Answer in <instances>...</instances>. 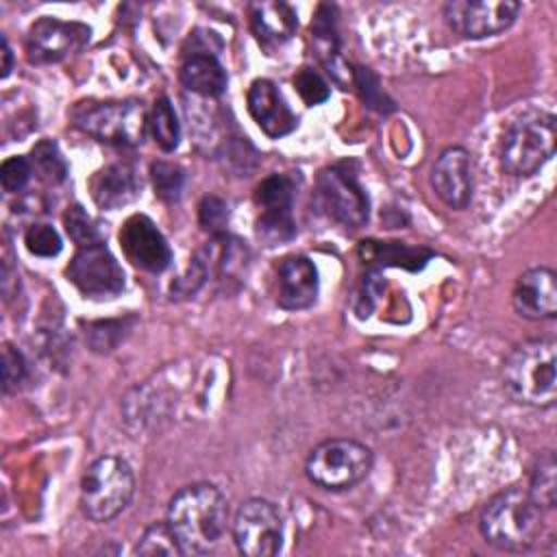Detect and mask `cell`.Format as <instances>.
I'll return each mask as SVG.
<instances>
[{"mask_svg": "<svg viewBox=\"0 0 557 557\" xmlns=\"http://www.w3.org/2000/svg\"><path fill=\"white\" fill-rule=\"evenodd\" d=\"M228 503L213 483L181 487L170 505L165 522L174 531L185 555H205L215 548L226 531Z\"/></svg>", "mask_w": 557, "mask_h": 557, "instance_id": "6da1fadb", "label": "cell"}, {"mask_svg": "<svg viewBox=\"0 0 557 557\" xmlns=\"http://www.w3.org/2000/svg\"><path fill=\"white\" fill-rule=\"evenodd\" d=\"M500 383L507 396L520 405L546 409L557 398V344L535 337L516 344L503 361Z\"/></svg>", "mask_w": 557, "mask_h": 557, "instance_id": "7a4b0ae2", "label": "cell"}, {"mask_svg": "<svg viewBox=\"0 0 557 557\" xmlns=\"http://www.w3.org/2000/svg\"><path fill=\"white\" fill-rule=\"evenodd\" d=\"M542 511L527 490L513 485L487 500L479 516V529L494 548L520 553L537 542Z\"/></svg>", "mask_w": 557, "mask_h": 557, "instance_id": "3957f363", "label": "cell"}, {"mask_svg": "<svg viewBox=\"0 0 557 557\" xmlns=\"http://www.w3.org/2000/svg\"><path fill=\"white\" fill-rule=\"evenodd\" d=\"M557 122L553 113L527 111L505 131L500 141V168L511 176H531L555 154Z\"/></svg>", "mask_w": 557, "mask_h": 557, "instance_id": "277c9868", "label": "cell"}, {"mask_svg": "<svg viewBox=\"0 0 557 557\" xmlns=\"http://www.w3.org/2000/svg\"><path fill=\"white\" fill-rule=\"evenodd\" d=\"M135 494V474L126 459L102 455L81 479V509L91 522H109L122 513Z\"/></svg>", "mask_w": 557, "mask_h": 557, "instance_id": "5b68a950", "label": "cell"}, {"mask_svg": "<svg viewBox=\"0 0 557 557\" xmlns=\"http://www.w3.org/2000/svg\"><path fill=\"white\" fill-rule=\"evenodd\" d=\"M70 117L83 133L115 146H137L148 131V115L137 100H83Z\"/></svg>", "mask_w": 557, "mask_h": 557, "instance_id": "8992f818", "label": "cell"}, {"mask_svg": "<svg viewBox=\"0 0 557 557\" xmlns=\"http://www.w3.org/2000/svg\"><path fill=\"white\" fill-rule=\"evenodd\" d=\"M372 450L348 437H335L318 444L305 461L307 479L329 492L350 490L372 470Z\"/></svg>", "mask_w": 557, "mask_h": 557, "instance_id": "52a82bcc", "label": "cell"}, {"mask_svg": "<svg viewBox=\"0 0 557 557\" xmlns=\"http://www.w3.org/2000/svg\"><path fill=\"white\" fill-rule=\"evenodd\" d=\"M233 540L242 555L272 557L283 544V518L274 503L248 498L233 518Z\"/></svg>", "mask_w": 557, "mask_h": 557, "instance_id": "ba28073f", "label": "cell"}, {"mask_svg": "<svg viewBox=\"0 0 557 557\" xmlns=\"http://www.w3.org/2000/svg\"><path fill=\"white\" fill-rule=\"evenodd\" d=\"M65 276L85 298L104 300L124 289V270L102 242L78 248Z\"/></svg>", "mask_w": 557, "mask_h": 557, "instance_id": "9c48e42d", "label": "cell"}, {"mask_svg": "<svg viewBox=\"0 0 557 557\" xmlns=\"http://www.w3.org/2000/svg\"><path fill=\"white\" fill-rule=\"evenodd\" d=\"M318 194L322 205L337 224L346 228H359L368 222L370 200L366 189L359 185L357 176L348 170V165L337 163L324 168L318 176Z\"/></svg>", "mask_w": 557, "mask_h": 557, "instance_id": "30bf717a", "label": "cell"}, {"mask_svg": "<svg viewBox=\"0 0 557 557\" xmlns=\"http://www.w3.org/2000/svg\"><path fill=\"white\" fill-rule=\"evenodd\" d=\"M259 207L257 237L265 246H278L296 235V222L292 215L294 185L285 174H272L263 178L255 191Z\"/></svg>", "mask_w": 557, "mask_h": 557, "instance_id": "8fae6325", "label": "cell"}, {"mask_svg": "<svg viewBox=\"0 0 557 557\" xmlns=\"http://www.w3.org/2000/svg\"><path fill=\"white\" fill-rule=\"evenodd\" d=\"M520 4L511 0H455L444 4L448 26L468 39H483L507 30L518 17Z\"/></svg>", "mask_w": 557, "mask_h": 557, "instance_id": "7c38bea8", "label": "cell"}, {"mask_svg": "<svg viewBox=\"0 0 557 557\" xmlns=\"http://www.w3.org/2000/svg\"><path fill=\"white\" fill-rule=\"evenodd\" d=\"M91 30L78 22L39 17L26 35V59L35 65L59 63L89 41Z\"/></svg>", "mask_w": 557, "mask_h": 557, "instance_id": "4fadbf2b", "label": "cell"}, {"mask_svg": "<svg viewBox=\"0 0 557 557\" xmlns=\"http://www.w3.org/2000/svg\"><path fill=\"white\" fill-rule=\"evenodd\" d=\"M117 239L124 257L144 272L159 274L172 263V250L168 239L144 213L126 218L117 233Z\"/></svg>", "mask_w": 557, "mask_h": 557, "instance_id": "5bb4252c", "label": "cell"}, {"mask_svg": "<svg viewBox=\"0 0 557 557\" xmlns=\"http://www.w3.org/2000/svg\"><path fill=\"white\" fill-rule=\"evenodd\" d=\"M431 185L437 198L450 209H466L472 200V161L461 146L442 150L433 170Z\"/></svg>", "mask_w": 557, "mask_h": 557, "instance_id": "9a60e30c", "label": "cell"}, {"mask_svg": "<svg viewBox=\"0 0 557 557\" xmlns=\"http://www.w3.org/2000/svg\"><path fill=\"white\" fill-rule=\"evenodd\" d=\"M511 305L527 320H553L557 313V276L550 268H531L516 278Z\"/></svg>", "mask_w": 557, "mask_h": 557, "instance_id": "2e32d148", "label": "cell"}, {"mask_svg": "<svg viewBox=\"0 0 557 557\" xmlns=\"http://www.w3.org/2000/svg\"><path fill=\"white\" fill-rule=\"evenodd\" d=\"M278 294L276 302L281 309L300 311L315 302L318 298V270L313 261L305 255H289L276 268Z\"/></svg>", "mask_w": 557, "mask_h": 557, "instance_id": "e0dca14e", "label": "cell"}, {"mask_svg": "<svg viewBox=\"0 0 557 557\" xmlns=\"http://www.w3.org/2000/svg\"><path fill=\"white\" fill-rule=\"evenodd\" d=\"M248 113L257 126L272 139H278L296 128V115L283 100L276 85L268 78H257L248 87Z\"/></svg>", "mask_w": 557, "mask_h": 557, "instance_id": "ac0fdd59", "label": "cell"}, {"mask_svg": "<svg viewBox=\"0 0 557 557\" xmlns=\"http://www.w3.org/2000/svg\"><path fill=\"white\" fill-rule=\"evenodd\" d=\"M296 11L285 2H255L250 4V28L263 48H276L296 33Z\"/></svg>", "mask_w": 557, "mask_h": 557, "instance_id": "d6986e66", "label": "cell"}, {"mask_svg": "<svg viewBox=\"0 0 557 557\" xmlns=\"http://www.w3.org/2000/svg\"><path fill=\"white\" fill-rule=\"evenodd\" d=\"M139 181L128 163H111L91 178V196L98 207L113 211L139 196Z\"/></svg>", "mask_w": 557, "mask_h": 557, "instance_id": "ffe728a7", "label": "cell"}, {"mask_svg": "<svg viewBox=\"0 0 557 557\" xmlns=\"http://www.w3.org/2000/svg\"><path fill=\"white\" fill-rule=\"evenodd\" d=\"M181 83L198 96L215 98L226 89V72L215 54L209 50H196L189 52L181 65Z\"/></svg>", "mask_w": 557, "mask_h": 557, "instance_id": "44dd1931", "label": "cell"}, {"mask_svg": "<svg viewBox=\"0 0 557 557\" xmlns=\"http://www.w3.org/2000/svg\"><path fill=\"white\" fill-rule=\"evenodd\" d=\"M366 259L379 261L383 265H394V268H407L411 272L422 270L424 263L431 259V250L426 248H411L407 244H376V242H363L361 248Z\"/></svg>", "mask_w": 557, "mask_h": 557, "instance_id": "7402d4cb", "label": "cell"}, {"mask_svg": "<svg viewBox=\"0 0 557 557\" xmlns=\"http://www.w3.org/2000/svg\"><path fill=\"white\" fill-rule=\"evenodd\" d=\"M311 33L320 52L322 63L337 76V63H339V37H337V13L335 7L331 4H320L313 22H311Z\"/></svg>", "mask_w": 557, "mask_h": 557, "instance_id": "603a6c76", "label": "cell"}, {"mask_svg": "<svg viewBox=\"0 0 557 557\" xmlns=\"http://www.w3.org/2000/svg\"><path fill=\"white\" fill-rule=\"evenodd\" d=\"M529 496L542 509H553L557 500V466L553 450H540L533 461L531 476H529Z\"/></svg>", "mask_w": 557, "mask_h": 557, "instance_id": "cb8c5ba5", "label": "cell"}, {"mask_svg": "<svg viewBox=\"0 0 557 557\" xmlns=\"http://www.w3.org/2000/svg\"><path fill=\"white\" fill-rule=\"evenodd\" d=\"M148 131L152 133L157 146L163 152H172L178 146V141H181V124H178V117L174 113V107H172L170 98L161 96L152 104V111L148 115Z\"/></svg>", "mask_w": 557, "mask_h": 557, "instance_id": "d4e9b609", "label": "cell"}, {"mask_svg": "<svg viewBox=\"0 0 557 557\" xmlns=\"http://www.w3.org/2000/svg\"><path fill=\"white\" fill-rule=\"evenodd\" d=\"M30 165H33V172L50 183V185H57V183H63L65 181V174H67V163L65 159L61 157L59 148L54 141L50 139H41L33 146L30 150Z\"/></svg>", "mask_w": 557, "mask_h": 557, "instance_id": "484cf974", "label": "cell"}, {"mask_svg": "<svg viewBox=\"0 0 557 557\" xmlns=\"http://www.w3.org/2000/svg\"><path fill=\"white\" fill-rule=\"evenodd\" d=\"M135 553H137V555H146V557H154V555H157V557L185 555L181 542L176 540V535H174V531L170 529L168 522H154V524H150V527L141 533V537H139V542H137V546H135Z\"/></svg>", "mask_w": 557, "mask_h": 557, "instance_id": "4316f807", "label": "cell"}, {"mask_svg": "<svg viewBox=\"0 0 557 557\" xmlns=\"http://www.w3.org/2000/svg\"><path fill=\"white\" fill-rule=\"evenodd\" d=\"M150 176H152L154 194L161 200L174 202L181 198L183 185H185V174L178 165L168 163V161H154L150 168Z\"/></svg>", "mask_w": 557, "mask_h": 557, "instance_id": "83f0119b", "label": "cell"}, {"mask_svg": "<svg viewBox=\"0 0 557 557\" xmlns=\"http://www.w3.org/2000/svg\"><path fill=\"white\" fill-rule=\"evenodd\" d=\"M24 244L35 257H57L63 248L57 228L50 224H30L24 233Z\"/></svg>", "mask_w": 557, "mask_h": 557, "instance_id": "f1b7e54d", "label": "cell"}, {"mask_svg": "<svg viewBox=\"0 0 557 557\" xmlns=\"http://www.w3.org/2000/svg\"><path fill=\"white\" fill-rule=\"evenodd\" d=\"M352 81L363 98V102L370 107V109H376L381 113H387L394 109V102L387 98V94L383 91V87L379 85V78L376 74H372L368 67H357L352 70Z\"/></svg>", "mask_w": 557, "mask_h": 557, "instance_id": "f546056e", "label": "cell"}, {"mask_svg": "<svg viewBox=\"0 0 557 557\" xmlns=\"http://www.w3.org/2000/svg\"><path fill=\"white\" fill-rule=\"evenodd\" d=\"M63 222H65V231L67 235L83 248V246H91V244H98L100 242V235H98V228L94 226L91 218L85 213V209L81 205H74L65 211L63 215Z\"/></svg>", "mask_w": 557, "mask_h": 557, "instance_id": "4dcf8cb0", "label": "cell"}, {"mask_svg": "<svg viewBox=\"0 0 557 557\" xmlns=\"http://www.w3.org/2000/svg\"><path fill=\"white\" fill-rule=\"evenodd\" d=\"M294 87H296L298 96L305 100V104H309V107L324 102L331 94L326 81L311 67H300L294 74Z\"/></svg>", "mask_w": 557, "mask_h": 557, "instance_id": "1f68e13d", "label": "cell"}, {"mask_svg": "<svg viewBox=\"0 0 557 557\" xmlns=\"http://www.w3.org/2000/svg\"><path fill=\"white\" fill-rule=\"evenodd\" d=\"M198 222L200 226L211 233L213 237L224 235V228L228 224V207L218 196H205L198 207Z\"/></svg>", "mask_w": 557, "mask_h": 557, "instance_id": "d6a6232c", "label": "cell"}, {"mask_svg": "<svg viewBox=\"0 0 557 557\" xmlns=\"http://www.w3.org/2000/svg\"><path fill=\"white\" fill-rule=\"evenodd\" d=\"M26 374H28V366L24 355L15 346L4 344L2 346V389L7 394L15 392L24 383Z\"/></svg>", "mask_w": 557, "mask_h": 557, "instance_id": "836d02e7", "label": "cell"}, {"mask_svg": "<svg viewBox=\"0 0 557 557\" xmlns=\"http://www.w3.org/2000/svg\"><path fill=\"white\" fill-rule=\"evenodd\" d=\"M30 174H33V165H30V159L26 157H9L0 165V181L4 191L9 194L22 191L30 181Z\"/></svg>", "mask_w": 557, "mask_h": 557, "instance_id": "e575fe53", "label": "cell"}, {"mask_svg": "<svg viewBox=\"0 0 557 557\" xmlns=\"http://www.w3.org/2000/svg\"><path fill=\"white\" fill-rule=\"evenodd\" d=\"M2 65H0V76L2 78H7L9 74H11V70H13V52H11V48H9V41H7V37H2Z\"/></svg>", "mask_w": 557, "mask_h": 557, "instance_id": "d590c367", "label": "cell"}]
</instances>
